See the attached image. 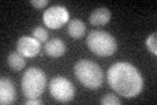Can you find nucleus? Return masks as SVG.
I'll list each match as a JSON object with an SVG mask.
<instances>
[{"label":"nucleus","instance_id":"nucleus-1","mask_svg":"<svg viewBox=\"0 0 157 105\" xmlns=\"http://www.w3.org/2000/svg\"><path fill=\"white\" fill-rule=\"evenodd\" d=\"M107 82L121 96L136 97L144 87V79L135 66L128 62H117L107 70Z\"/></svg>","mask_w":157,"mask_h":105},{"label":"nucleus","instance_id":"nucleus-2","mask_svg":"<svg viewBox=\"0 0 157 105\" xmlns=\"http://www.w3.org/2000/svg\"><path fill=\"white\" fill-rule=\"evenodd\" d=\"M75 75L85 88L97 89L102 86L104 72L97 63L89 59H81L75 64Z\"/></svg>","mask_w":157,"mask_h":105},{"label":"nucleus","instance_id":"nucleus-3","mask_svg":"<svg viewBox=\"0 0 157 105\" xmlns=\"http://www.w3.org/2000/svg\"><path fill=\"white\" fill-rule=\"evenodd\" d=\"M47 86V78L42 70L37 67H30L24 74L21 87L22 92L28 99H38Z\"/></svg>","mask_w":157,"mask_h":105},{"label":"nucleus","instance_id":"nucleus-4","mask_svg":"<svg viewBox=\"0 0 157 105\" xmlns=\"http://www.w3.org/2000/svg\"><path fill=\"white\" fill-rule=\"evenodd\" d=\"M86 46L98 57H110L117 51V41L104 30H92L86 38Z\"/></svg>","mask_w":157,"mask_h":105},{"label":"nucleus","instance_id":"nucleus-5","mask_svg":"<svg viewBox=\"0 0 157 105\" xmlns=\"http://www.w3.org/2000/svg\"><path fill=\"white\" fill-rule=\"evenodd\" d=\"M50 95L58 103H68L75 96V87L64 76H55L48 84Z\"/></svg>","mask_w":157,"mask_h":105},{"label":"nucleus","instance_id":"nucleus-6","mask_svg":"<svg viewBox=\"0 0 157 105\" xmlns=\"http://www.w3.org/2000/svg\"><path fill=\"white\" fill-rule=\"evenodd\" d=\"M70 20V12L66 7L62 6H52L47 8L43 13V22L50 29H59Z\"/></svg>","mask_w":157,"mask_h":105},{"label":"nucleus","instance_id":"nucleus-7","mask_svg":"<svg viewBox=\"0 0 157 105\" xmlns=\"http://www.w3.org/2000/svg\"><path fill=\"white\" fill-rule=\"evenodd\" d=\"M17 53L25 58H34L41 51V42L34 37L22 36L17 41Z\"/></svg>","mask_w":157,"mask_h":105},{"label":"nucleus","instance_id":"nucleus-8","mask_svg":"<svg viewBox=\"0 0 157 105\" xmlns=\"http://www.w3.org/2000/svg\"><path fill=\"white\" fill-rule=\"evenodd\" d=\"M16 101V88L8 78H2L0 80V103L9 105Z\"/></svg>","mask_w":157,"mask_h":105},{"label":"nucleus","instance_id":"nucleus-9","mask_svg":"<svg viewBox=\"0 0 157 105\" xmlns=\"http://www.w3.org/2000/svg\"><path fill=\"white\" fill-rule=\"evenodd\" d=\"M111 18V12L107 8H97L94 9L90 16H89V22L93 26H100V25H106Z\"/></svg>","mask_w":157,"mask_h":105},{"label":"nucleus","instance_id":"nucleus-10","mask_svg":"<svg viewBox=\"0 0 157 105\" xmlns=\"http://www.w3.org/2000/svg\"><path fill=\"white\" fill-rule=\"evenodd\" d=\"M45 50L47 53L48 57L51 58H59L62 57L63 54L66 53V45L62 39L59 38H52L50 41L46 42V46H45Z\"/></svg>","mask_w":157,"mask_h":105},{"label":"nucleus","instance_id":"nucleus-11","mask_svg":"<svg viewBox=\"0 0 157 105\" xmlns=\"http://www.w3.org/2000/svg\"><path fill=\"white\" fill-rule=\"evenodd\" d=\"M85 24L80 18H73L68 22V33L72 38H81L85 34Z\"/></svg>","mask_w":157,"mask_h":105},{"label":"nucleus","instance_id":"nucleus-12","mask_svg":"<svg viewBox=\"0 0 157 105\" xmlns=\"http://www.w3.org/2000/svg\"><path fill=\"white\" fill-rule=\"evenodd\" d=\"M8 66L11 67L13 71H20L25 67V57H22L20 53L13 51L9 54L8 57Z\"/></svg>","mask_w":157,"mask_h":105},{"label":"nucleus","instance_id":"nucleus-13","mask_svg":"<svg viewBox=\"0 0 157 105\" xmlns=\"http://www.w3.org/2000/svg\"><path fill=\"white\" fill-rule=\"evenodd\" d=\"M145 46L153 55H156L157 54V34L156 33H152L148 36V38L145 39Z\"/></svg>","mask_w":157,"mask_h":105},{"label":"nucleus","instance_id":"nucleus-14","mask_svg":"<svg viewBox=\"0 0 157 105\" xmlns=\"http://www.w3.org/2000/svg\"><path fill=\"white\" fill-rule=\"evenodd\" d=\"M33 37L36 38V39H38L39 42H46L48 34H47V30H46L45 28L37 26V28L33 29Z\"/></svg>","mask_w":157,"mask_h":105},{"label":"nucleus","instance_id":"nucleus-15","mask_svg":"<svg viewBox=\"0 0 157 105\" xmlns=\"http://www.w3.org/2000/svg\"><path fill=\"white\" fill-rule=\"evenodd\" d=\"M102 105H121L122 101L121 99H118L115 95H105L100 101Z\"/></svg>","mask_w":157,"mask_h":105},{"label":"nucleus","instance_id":"nucleus-16","mask_svg":"<svg viewBox=\"0 0 157 105\" xmlns=\"http://www.w3.org/2000/svg\"><path fill=\"white\" fill-rule=\"evenodd\" d=\"M30 4L36 8H43L48 4V0H32Z\"/></svg>","mask_w":157,"mask_h":105},{"label":"nucleus","instance_id":"nucleus-17","mask_svg":"<svg viewBox=\"0 0 157 105\" xmlns=\"http://www.w3.org/2000/svg\"><path fill=\"white\" fill-rule=\"evenodd\" d=\"M26 105H41L42 104V100L39 99H28L25 101Z\"/></svg>","mask_w":157,"mask_h":105}]
</instances>
